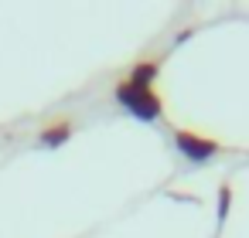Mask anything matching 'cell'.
Returning a JSON list of instances; mask_svg holds the SVG:
<instances>
[{
	"label": "cell",
	"mask_w": 249,
	"mask_h": 238,
	"mask_svg": "<svg viewBox=\"0 0 249 238\" xmlns=\"http://www.w3.org/2000/svg\"><path fill=\"white\" fill-rule=\"evenodd\" d=\"M113 95H116V102L130 116H137L143 123H157L164 116V99L157 95V89H143V85H133V82L120 79L116 89H113Z\"/></svg>",
	"instance_id": "cell-1"
},
{
	"label": "cell",
	"mask_w": 249,
	"mask_h": 238,
	"mask_svg": "<svg viewBox=\"0 0 249 238\" xmlns=\"http://www.w3.org/2000/svg\"><path fill=\"white\" fill-rule=\"evenodd\" d=\"M72 133H75V123H72L69 116H58V119H52V123H45V126H41L38 143H41L45 150H58L62 143H69V140H72Z\"/></svg>",
	"instance_id": "cell-3"
},
{
	"label": "cell",
	"mask_w": 249,
	"mask_h": 238,
	"mask_svg": "<svg viewBox=\"0 0 249 238\" xmlns=\"http://www.w3.org/2000/svg\"><path fill=\"white\" fill-rule=\"evenodd\" d=\"M171 140H174V150L188 160V163H208L215 157L225 153V143L208 136V133H198V129H188V126H178L171 129Z\"/></svg>",
	"instance_id": "cell-2"
},
{
	"label": "cell",
	"mask_w": 249,
	"mask_h": 238,
	"mask_svg": "<svg viewBox=\"0 0 249 238\" xmlns=\"http://www.w3.org/2000/svg\"><path fill=\"white\" fill-rule=\"evenodd\" d=\"M229 207H232V184H229V180H222V184H218V214H215V218H218V228L225 224Z\"/></svg>",
	"instance_id": "cell-5"
},
{
	"label": "cell",
	"mask_w": 249,
	"mask_h": 238,
	"mask_svg": "<svg viewBox=\"0 0 249 238\" xmlns=\"http://www.w3.org/2000/svg\"><path fill=\"white\" fill-rule=\"evenodd\" d=\"M160 65H164V58H160V55L140 58V62H133V65H130V72H126V82H133V85H143V89H154V82H157V75H160Z\"/></svg>",
	"instance_id": "cell-4"
}]
</instances>
